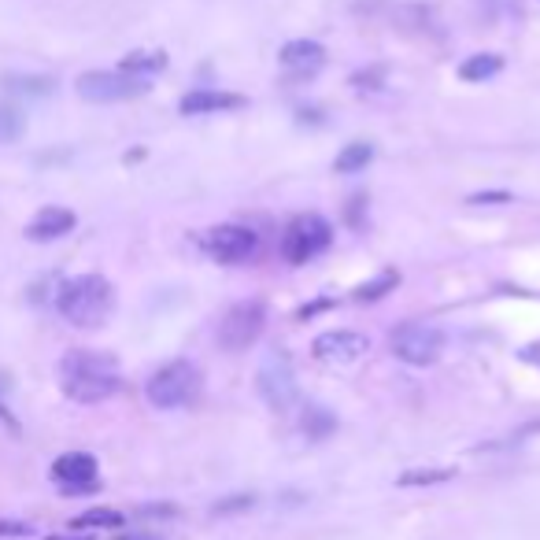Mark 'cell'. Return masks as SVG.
<instances>
[{"instance_id": "cell-1", "label": "cell", "mask_w": 540, "mask_h": 540, "mask_svg": "<svg viewBox=\"0 0 540 540\" xmlns=\"http://www.w3.org/2000/svg\"><path fill=\"white\" fill-rule=\"evenodd\" d=\"M63 393L78 404H100L119 393V363L104 352H67L60 363Z\"/></svg>"}, {"instance_id": "cell-2", "label": "cell", "mask_w": 540, "mask_h": 540, "mask_svg": "<svg viewBox=\"0 0 540 540\" xmlns=\"http://www.w3.org/2000/svg\"><path fill=\"white\" fill-rule=\"evenodd\" d=\"M111 304H115V289H111L108 278L100 274H82V278H71L63 282L60 296H56V307L60 315L78 330H93L111 315Z\"/></svg>"}, {"instance_id": "cell-3", "label": "cell", "mask_w": 540, "mask_h": 540, "mask_svg": "<svg viewBox=\"0 0 540 540\" xmlns=\"http://www.w3.org/2000/svg\"><path fill=\"white\" fill-rule=\"evenodd\" d=\"M197 393H200V370L193 367V363H185V359L160 367L145 385L148 404L160 407V411L193 404V400H197Z\"/></svg>"}, {"instance_id": "cell-4", "label": "cell", "mask_w": 540, "mask_h": 540, "mask_svg": "<svg viewBox=\"0 0 540 540\" xmlns=\"http://www.w3.org/2000/svg\"><path fill=\"white\" fill-rule=\"evenodd\" d=\"M256 385H259V396L267 400L270 411L282 415V411L296 407V400H300V385H296V370H293L289 352H270L256 374Z\"/></svg>"}, {"instance_id": "cell-5", "label": "cell", "mask_w": 540, "mask_h": 540, "mask_svg": "<svg viewBox=\"0 0 540 540\" xmlns=\"http://www.w3.org/2000/svg\"><path fill=\"white\" fill-rule=\"evenodd\" d=\"M333 241V226L322 215H296L282 234V256L300 267L307 259H315L319 252H326Z\"/></svg>"}, {"instance_id": "cell-6", "label": "cell", "mask_w": 540, "mask_h": 540, "mask_svg": "<svg viewBox=\"0 0 540 540\" xmlns=\"http://www.w3.org/2000/svg\"><path fill=\"white\" fill-rule=\"evenodd\" d=\"M267 326V307L259 300H241L234 304L219 322V348L222 352H245L259 341V333Z\"/></svg>"}, {"instance_id": "cell-7", "label": "cell", "mask_w": 540, "mask_h": 540, "mask_svg": "<svg viewBox=\"0 0 540 540\" xmlns=\"http://www.w3.org/2000/svg\"><path fill=\"white\" fill-rule=\"evenodd\" d=\"M148 82L123 71H86L78 78V97L89 104H119V100L145 97Z\"/></svg>"}, {"instance_id": "cell-8", "label": "cell", "mask_w": 540, "mask_h": 540, "mask_svg": "<svg viewBox=\"0 0 540 540\" xmlns=\"http://www.w3.org/2000/svg\"><path fill=\"white\" fill-rule=\"evenodd\" d=\"M393 352L411 367H430L444 352V333L430 322H404L393 330Z\"/></svg>"}, {"instance_id": "cell-9", "label": "cell", "mask_w": 540, "mask_h": 540, "mask_svg": "<svg viewBox=\"0 0 540 540\" xmlns=\"http://www.w3.org/2000/svg\"><path fill=\"white\" fill-rule=\"evenodd\" d=\"M204 248H208V256L215 263H245V259L256 256L259 237L248 226H215L204 237Z\"/></svg>"}, {"instance_id": "cell-10", "label": "cell", "mask_w": 540, "mask_h": 540, "mask_svg": "<svg viewBox=\"0 0 540 540\" xmlns=\"http://www.w3.org/2000/svg\"><path fill=\"white\" fill-rule=\"evenodd\" d=\"M52 478L60 481V489L67 496H86V492H97V459L89 452H67L52 463Z\"/></svg>"}, {"instance_id": "cell-11", "label": "cell", "mask_w": 540, "mask_h": 540, "mask_svg": "<svg viewBox=\"0 0 540 540\" xmlns=\"http://www.w3.org/2000/svg\"><path fill=\"white\" fill-rule=\"evenodd\" d=\"M367 348H370V341L363 337V333H356V330L319 333V337H315V344H311L315 359H322V363H337V367L363 359V356H367Z\"/></svg>"}, {"instance_id": "cell-12", "label": "cell", "mask_w": 540, "mask_h": 540, "mask_svg": "<svg viewBox=\"0 0 540 540\" xmlns=\"http://www.w3.org/2000/svg\"><path fill=\"white\" fill-rule=\"evenodd\" d=\"M282 67L296 78H311L315 71H322V63H326V49H322L319 41H289L282 49Z\"/></svg>"}, {"instance_id": "cell-13", "label": "cell", "mask_w": 540, "mask_h": 540, "mask_svg": "<svg viewBox=\"0 0 540 540\" xmlns=\"http://www.w3.org/2000/svg\"><path fill=\"white\" fill-rule=\"evenodd\" d=\"M248 100L237 93H222V89H193L182 97V115H211V111H237L245 108Z\"/></svg>"}, {"instance_id": "cell-14", "label": "cell", "mask_w": 540, "mask_h": 540, "mask_svg": "<svg viewBox=\"0 0 540 540\" xmlns=\"http://www.w3.org/2000/svg\"><path fill=\"white\" fill-rule=\"evenodd\" d=\"M74 230V211L67 208H41L26 226L30 241H56V237L71 234Z\"/></svg>"}, {"instance_id": "cell-15", "label": "cell", "mask_w": 540, "mask_h": 540, "mask_svg": "<svg viewBox=\"0 0 540 540\" xmlns=\"http://www.w3.org/2000/svg\"><path fill=\"white\" fill-rule=\"evenodd\" d=\"M500 71H504V60L496 52H478V56L459 63V78L463 82H485V78H496Z\"/></svg>"}, {"instance_id": "cell-16", "label": "cell", "mask_w": 540, "mask_h": 540, "mask_svg": "<svg viewBox=\"0 0 540 540\" xmlns=\"http://www.w3.org/2000/svg\"><path fill=\"white\" fill-rule=\"evenodd\" d=\"M370 160H374V145H367V141H352V145H344L341 152H337L333 171H337V174H356V171H363Z\"/></svg>"}, {"instance_id": "cell-17", "label": "cell", "mask_w": 540, "mask_h": 540, "mask_svg": "<svg viewBox=\"0 0 540 540\" xmlns=\"http://www.w3.org/2000/svg\"><path fill=\"white\" fill-rule=\"evenodd\" d=\"M167 67V52H130L123 56V74H134V78H145V74H156Z\"/></svg>"}, {"instance_id": "cell-18", "label": "cell", "mask_w": 540, "mask_h": 540, "mask_svg": "<svg viewBox=\"0 0 540 540\" xmlns=\"http://www.w3.org/2000/svg\"><path fill=\"white\" fill-rule=\"evenodd\" d=\"M396 285H400V270H381L374 282L359 285L356 293H352V300H356V304H370V300H381L385 293H393Z\"/></svg>"}, {"instance_id": "cell-19", "label": "cell", "mask_w": 540, "mask_h": 540, "mask_svg": "<svg viewBox=\"0 0 540 540\" xmlns=\"http://www.w3.org/2000/svg\"><path fill=\"white\" fill-rule=\"evenodd\" d=\"M126 522V515L111 511V507H93L86 515H78L71 522V529H119Z\"/></svg>"}, {"instance_id": "cell-20", "label": "cell", "mask_w": 540, "mask_h": 540, "mask_svg": "<svg viewBox=\"0 0 540 540\" xmlns=\"http://www.w3.org/2000/svg\"><path fill=\"white\" fill-rule=\"evenodd\" d=\"M333 426H337V418L326 411V407H307L304 411V433L307 437H315V441H322V437H330Z\"/></svg>"}, {"instance_id": "cell-21", "label": "cell", "mask_w": 540, "mask_h": 540, "mask_svg": "<svg viewBox=\"0 0 540 540\" xmlns=\"http://www.w3.org/2000/svg\"><path fill=\"white\" fill-rule=\"evenodd\" d=\"M26 134V115L15 108H4L0 104V145H12Z\"/></svg>"}, {"instance_id": "cell-22", "label": "cell", "mask_w": 540, "mask_h": 540, "mask_svg": "<svg viewBox=\"0 0 540 540\" xmlns=\"http://www.w3.org/2000/svg\"><path fill=\"white\" fill-rule=\"evenodd\" d=\"M455 470L448 467H437V470H407V474H400V481L396 485H404V489H418V485H441V481H452Z\"/></svg>"}, {"instance_id": "cell-23", "label": "cell", "mask_w": 540, "mask_h": 540, "mask_svg": "<svg viewBox=\"0 0 540 540\" xmlns=\"http://www.w3.org/2000/svg\"><path fill=\"white\" fill-rule=\"evenodd\" d=\"M8 89H15V93H34V97H45V93H52V78H8Z\"/></svg>"}, {"instance_id": "cell-24", "label": "cell", "mask_w": 540, "mask_h": 540, "mask_svg": "<svg viewBox=\"0 0 540 540\" xmlns=\"http://www.w3.org/2000/svg\"><path fill=\"white\" fill-rule=\"evenodd\" d=\"M256 504V496L252 492H241V496H230V500H219V504L211 507L215 515H237V511H248V507Z\"/></svg>"}, {"instance_id": "cell-25", "label": "cell", "mask_w": 540, "mask_h": 540, "mask_svg": "<svg viewBox=\"0 0 540 540\" xmlns=\"http://www.w3.org/2000/svg\"><path fill=\"white\" fill-rule=\"evenodd\" d=\"M363 208H367V197H359V193H356V197L348 200V208H344V215H348V226H356V230L363 226V219H359V211H363Z\"/></svg>"}, {"instance_id": "cell-26", "label": "cell", "mask_w": 540, "mask_h": 540, "mask_svg": "<svg viewBox=\"0 0 540 540\" xmlns=\"http://www.w3.org/2000/svg\"><path fill=\"white\" fill-rule=\"evenodd\" d=\"M137 515H141V518H174V515H178V507H171V504H148V507H141Z\"/></svg>"}, {"instance_id": "cell-27", "label": "cell", "mask_w": 540, "mask_h": 540, "mask_svg": "<svg viewBox=\"0 0 540 540\" xmlns=\"http://www.w3.org/2000/svg\"><path fill=\"white\" fill-rule=\"evenodd\" d=\"M30 522H0V537H30Z\"/></svg>"}, {"instance_id": "cell-28", "label": "cell", "mask_w": 540, "mask_h": 540, "mask_svg": "<svg viewBox=\"0 0 540 540\" xmlns=\"http://www.w3.org/2000/svg\"><path fill=\"white\" fill-rule=\"evenodd\" d=\"M507 193H478V197H470V204H507Z\"/></svg>"}, {"instance_id": "cell-29", "label": "cell", "mask_w": 540, "mask_h": 540, "mask_svg": "<svg viewBox=\"0 0 540 540\" xmlns=\"http://www.w3.org/2000/svg\"><path fill=\"white\" fill-rule=\"evenodd\" d=\"M518 356L526 359V363H533V367H540V341H533V344H526Z\"/></svg>"}, {"instance_id": "cell-30", "label": "cell", "mask_w": 540, "mask_h": 540, "mask_svg": "<svg viewBox=\"0 0 540 540\" xmlns=\"http://www.w3.org/2000/svg\"><path fill=\"white\" fill-rule=\"evenodd\" d=\"M115 540H163V537H152V533H123V537Z\"/></svg>"}, {"instance_id": "cell-31", "label": "cell", "mask_w": 540, "mask_h": 540, "mask_svg": "<svg viewBox=\"0 0 540 540\" xmlns=\"http://www.w3.org/2000/svg\"><path fill=\"white\" fill-rule=\"evenodd\" d=\"M45 540H82V537H45Z\"/></svg>"}]
</instances>
